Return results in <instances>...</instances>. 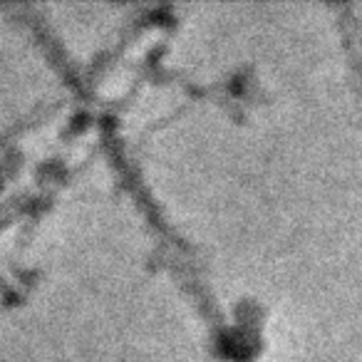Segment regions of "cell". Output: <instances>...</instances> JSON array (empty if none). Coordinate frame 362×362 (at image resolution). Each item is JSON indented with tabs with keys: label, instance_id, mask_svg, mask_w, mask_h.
<instances>
[{
	"label": "cell",
	"instance_id": "obj_2",
	"mask_svg": "<svg viewBox=\"0 0 362 362\" xmlns=\"http://www.w3.org/2000/svg\"><path fill=\"white\" fill-rule=\"evenodd\" d=\"M347 13V25H350V37H352V50H355L357 70H360L362 80V6L345 8Z\"/></svg>",
	"mask_w": 362,
	"mask_h": 362
},
{
	"label": "cell",
	"instance_id": "obj_1",
	"mask_svg": "<svg viewBox=\"0 0 362 362\" xmlns=\"http://www.w3.org/2000/svg\"><path fill=\"white\" fill-rule=\"evenodd\" d=\"M216 100L246 144L236 362H362V80L347 13L266 8Z\"/></svg>",
	"mask_w": 362,
	"mask_h": 362
}]
</instances>
